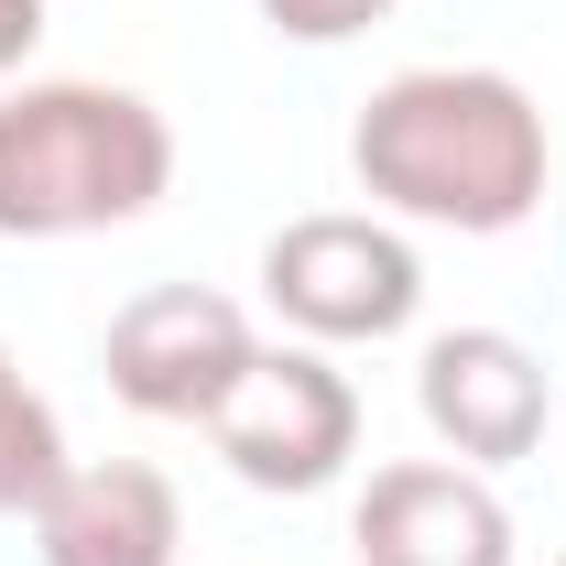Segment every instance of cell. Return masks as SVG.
<instances>
[{"label": "cell", "mask_w": 566, "mask_h": 566, "mask_svg": "<svg viewBox=\"0 0 566 566\" xmlns=\"http://www.w3.org/2000/svg\"><path fill=\"white\" fill-rule=\"evenodd\" d=\"M349 556L359 566H512V512H501L491 469L392 458L349 501Z\"/></svg>", "instance_id": "7"}, {"label": "cell", "mask_w": 566, "mask_h": 566, "mask_svg": "<svg viewBox=\"0 0 566 566\" xmlns=\"http://www.w3.org/2000/svg\"><path fill=\"white\" fill-rule=\"evenodd\" d=\"M66 424H55V403L22 381V359L0 349V512H44V491L66 480Z\"/></svg>", "instance_id": "9"}, {"label": "cell", "mask_w": 566, "mask_h": 566, "mask_svg": "<svg viewBox=\"0 0 566 566\" xmlns=\"http://www.w3.org/2000/svg\"><path fill=\"white\" fill-rule=\"evenodd\" d=\"M415 415L458 469H512L545 447V359L512 327H436L415 359Z\"/></svg>", "instance_id": "6"}, {"label": "cell", "mask_w": 566, "mask_h": 566, "mask_svg": "<svg viewBox=\"0 0 566 566\" xmlns=\"http://www.w3.org/2000/svg\"><path fill=\"white\" fill-rule=\"evenodd\" d=\"M208 436H218V458H229V480L305 501V491H327V480H349L359 392H349V370H338L327 349L283 338V349L251 359V381L208 415Z\"/></svg>", "instance_id": "4"}, {"label": "cell", "mask_w": 566, "mask_h": 566, "mask_svg": "<svg viewBox=\"0 0 566 566\" xmlns=\"http://www.w3.org/2000/svg\"><path fill=\"white\" fill-rule=\"evenodd\" d=\"M44 566H175L186 556V501L153 458H76L33 512Z\"/></svg>", "instance_id": "8"}, {"label": "cell", "mask_w": 566, "mask_h": 566, "mask_svg": "<svg viewBox=\"0 0 566 566\" xmlns=\"http://www.w3.org/2000/svg\"><path fill=\"white\" fill-rule=\"evenodd\" d=\"M175 186V120L109 76H22L0 98V240L132 229Z\"/></svg>", "instance_id": "2"}, {"label": "cell", "mask_w": 566, "mask_h": 566, "mask_svg": "<svg viewBox=\"0 0 566 566\" xmlns=\"http://www.w3.org/2000/svg\"><path fill=\"white\" fill-rule=\"evenodd\" d=\"M262 22L283 44H349L370 22H392V0H262Z\"/></svg>", "instance_id": "10"}, {"label": "cell", "mask_w": 566, "mask_h": 566, "mask_svg": "<svg viewBox=\"0 0 566 566\" xmlns=\"http://www.w3.org/2000/svg\"><path fill=\"white\" fill-rule=\"evenodd\" d=\"M262 305L305 349H370V338H403L424 305V262L392 218H359V208H316V218H283L262 240Z\"/></svg>", "instance_id": "3"}, {"label": "cell", "mask_w": 566, "mask_h": 566, "mask_svg": "<svg viewBox=\"0 0 566 566\" xmlns=\"http://www.w3.org/2000/svg\"><path fill=\"white\" fill-rule=\"evenodd\" d=\"M33 44H44V0H0V76L22 66Z\"/></svg>", "instance_id": "11"}, {"label": "cell", "mask_w": 566, "mask_h": 566, "mask_svg": "<svg viewBox=\"0 0 566 566\" xmlns=\"http://www.w3.org/2000/svg\"><path fill=\"white\" fill-rule=\"evenodd\" d=\"M349 175L381 218L415 229H458V240H501L545 208L556 142L534 87L501 66H403L359 98L349 120Z\"/></svg>", "instance_id": "1"}, {"label": "cell", "mask_w": 566, "mask_h": 566, "mask_svg": "<svg viewBox=\"0 0 566 566\" xmlns=\"http://www.w3.org/2000/svg\"><path fill=\"white\" fill-rule=\"evenodd\" d=\"M251 359H262V338H251V316L218 283H142L109 316V338H98L109 392L153 424H208L251 381Z\"/></svg>", "instance_id": "5"}]
</instances>
